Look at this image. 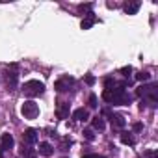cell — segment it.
<instances>
[{
    "label": "cell",
    "instance_id": "4",
    "mask_svg": "<svg viewBox=\"0 0 158 158\" xmlns=\"http://www.w3.org/2000/svg\"><path fill=\"white\" fill-rule=\"evenodd\" d=\"M6 84H8V89H10V91H15V89H17L19 74H17V65H15V63L11 65V71L6 73Z\"/></svg>",
    "mask_w": 158,
    "mask_h": 158
},
{
    "label": "cell",
    "instance_id": "15",
    "mask_svg": "<svg viewBox=\"0 0 158 158\" xmlns=\"http://www.w3.org/2000/svg\"><path fill=\"white\" fill-rule=\"evenodd\" d=\"M21 154H23L24 158H35V156H37V151H34V149H30V147H24V145H23Z\"/></svg>",
    "mask_w": 158,
    "mask_h": 158
},
{
    "label": "cell",
    "instance_id": "11",
    "mask_svg": "<svg viewBox=\"0 0 158 158\" xmlns=\"http://www.w3.org/2000/svg\"><path fill=\"white\" fill-rule=\"evenodd\" d=\"M56 115H58V119H67L69 117V104L67 102H60L58 108H56Z\"/></svg>",
    "mask_w": 158,
    "mask_h": 158
},
{
    "label": "cell",
    "instance_id": "16",
    "mask_svg": "<svg viewBox=\"0 0 158 158\" xmlns=\"http://www.w3.org/2000/svg\"><path fill=\"white\" fill-rule=\"evenodd\" d=\"M121 141H123L125 145H134V143H136V139H134L128 132H123V134H121Z\"/></svg>",
    "mask_w": 158,
    "mask_h": 158
},
{
    "label": "cell",
    "instance_id": "13",
    "mask_svg": "<svg viewBox=\"0 0 158 158\" xmlns=\"http://www.w3.org/2000/svg\"><path fill=\"white\" fill-rule=\"evenodd\" d=\"M52 152H54V149H52L50 143H47V141H41V143H39V154H43V156H52Z\"/></svg>",
    "mask_w": 158,
    "mask_h": 158
},
{
    "label": "cell",
    "instance_id": "17",
    "mask_svg": "<svg viewBox=\"0 0 158 158\" xmlns=\"http://www.w3.org/2000/svg\"><path fill=\"white\" fill-rule=\"evenodd\" d=\"M149 78H151V73L149 71H141V73L136 74V80H139V82H147Z\"/></svg>",
    "mask_w": 158,
    "mask_h": 158
},
{
    "label": "cell",
    "instance_id": "7",
    "mask_svg": "<svg viewBox=\"0 0 158 158\" xmlns=\"http://www.w3.org/2000/svg\"><path fill=\"white\" fill-rule=\"evenodd\" d=\"M73 84H74V80H73V78H69V76H63V78H60V80L54 84V88H56V91L63 93V91H67V89H69V86H73Z\"/></svg>",
    "mask_w": 158,
    "mask_h": 158
},
{
    "label": "cell",
    "instance_id": "26",
    "mask_svg": "<svg viewBox=\"0 0 158 158\" xmlns=\"http://www.w3.org/2000/svg\"><path fill=\"white\" fill-rule=\"evenodd\" d=\"M0 158H4V149L0 147Z\"/></svg>",
    "mask_w": 158,
    "mask_h": 158
},
{
    "label": "cell",
    "instance_id": "12",
    "mask_svg": "<svg viewBox=\"0 0 158 158\" xmlns=\"http://www.w3.org/2000/svg\"><path fill=\"white\" fill-rule=\"evenodd\" d=\"M139 6H141L139 0H132V2H127V4H125V11H127L128 15H136L138 10H139Z\"/></svg>",
    "mask_w": 158,
    "mask_h": 158
},
{
    "label": "cell",
    "instance_id": "14",
    "mask_svg": "<svg viewBox=\"0 0 158 158\" xmlns=\"http://www.w3.org/2000/svg\"><path fill=\"white\" fill-rule=\"evenodd\" d=\"M91 123H93V128H95V130H104V128H106V123H104V119H102L101 115H95V117L91 119Z\"/></svg>",
    "mask_w": 158,
    "mask_h": 158
},
{
    "label": "cell",
    "instance_id": "23",
    "mask_svg": "<svg viewBox=\"0 0 158 158\" xmlns=\"http://www.w3.org/2000/svg\"><path fill=\"white\" fill-rule=\"evenodd\" d=\"M86 82H88L89 86H93V84H95V76H91V74H88V76H86Z\"/></svg>",
    "mask_w": 158,
    "mask_h": 158
},
{
    "label": "cell",
    "instance_id": "9",
    "mask_svg": "<svg viewBox=\"0 0 158 158\" xmlns=\"http://www.w3.org/2000/svg\"><path fill=\"white\" fill-rule=\"evenodd\" d=\"M13 145H15L13 136H11V134H2V138H0V147L6 151V149H11Z\"/></svg>",
    "mask_w": 158,
    "mask_h": 158
},
{
    "label": "cell",
    "instance_id": "27",
    "mask_svg": "<svg viewBox=\"0 0 158 158\" xmlns=\"http://www.w3.org/2000/svg\"><path fill=\"white\" fill-rule=\"evenodd\" d=\"M63 158H67V156H63Z\"/></svg>",
    "mask_w": 158,
    "mask_h": 158
},
{
    "label": "cell",
    "instance_id": "25",
    "mask_svg": "<svg viewBox=\"0 0 158 158\" xmlns=\"http://www.w3.org/2000/svg\"><path fill=\"white\" fill-rule=\"evenodd\" d=\"M82 158H101L99 154H86V156H82Z\"/></svg>",
    "mask_w": 158,
    "mask_h": 158
},
{
    "label": "cell",
    "instance_id": "20",
    "mask_svg": "<svg viewBox=\"0 0 158 158\" xmlns=\"http://www.w3.org/2000/svg\"><path fill=\"white\" fill-rule=\"evenodd\" d=\"M119 73H121L123 76H127V78H128V74L132 73V67H130V65H127V67H121V71H119Z\"/></svg>",
    "mask_w": 158,
    "mask_h": 158
},
{
    "label": "cell",
    "instance_id": "10",
    "mask_svg": "<svg viewBox=\"0 0 158 158\" xmlns=\"http://www.w3.org/2000/svg\"><path fill=\"white\" fill-rule=\"evenodd\" d=\"M73 119L74 121H88L89 119V112L86 108H78V110L73 112Z\"/></svg>",
    "mask_w": 158,
    "mask_h": 158
},
{
    "label": "cell",
    "instance_id": "8",
    "mask_svg": "<svg viewBox=\"0 0 158 158\" xmlns=\"http://www.w3.org/2000/svg\"><path fill=\"white\" fill-rule=\"evenodd\" d=\"M95 23H97V17L89 11V13H86V17L82 19V24H80V26H82V30H89Z\"/></svg>",
    "mask_w": 158,
    "mask_h": 158
},
{
    "label": "cell",
    "instance_id": "18",
    "mask_svg": "<svg viewBox=\"0 0 158 158\" xmlns=\"http://www.w3.org/2000/svg\"><path fill=\"white\" fill-rule=\"evenodd\" d=\"M82 134H84V138H86L88 141H93V139H95V132H93L91 128H84Z\"/></svg>",
    "mask_w": 158,
    "mask_h": 158
},
{
    "label": "cell",
    "instance_id": "3",
    "mask_svg": "<svg viewBox=\"0 0 158 158\" xmlns=\"http://www.w3.org/2000/svg\"><path fill=\"white\" fill-rule=\"evenodd\" d=\"M21 114H23L26 119H35V117L39 115V106H37V102H34V101H24L23 106H21Z\"/></svg>",
    "mask_w": 158,
    "mask_h": 158
},
{
    "label": "cell",
    "instance_id": "21",
    "mask_svg": "<svg viewBox=\"0 0 158 158\" xmlns=\"http://www.w3.org/2000/svg\"><path fill=\"white\" fill-rule=\"evenodd\" d=\"M91 8H93V4H80V6H78V10H80L82 13H84V11H88V13H89V10H91Z\"/></svg>",
    "mask_w": 158,
    "mask_h": 158
},
{
    "label": "cell",
    "instance_id": "19",
    "mask_svg": "<svg viewBox=\"0 0 158 158\" xmlns=\"http://www.w3.org/2000/svg\"><path fill=\"white\" fill-rule=\"evenodd\" d=\"M88 106H89V108H97V106H99V104H97V95H89Z\"/></svg>",
    "mask_w": 158,
    "mask_h": 158
},
{
    "label": "cell",
    "instance_id": "22",
    "mask_svg": "<svg viewBox=\"0 0 158 158\" xmlns=\"http://www.w3.org/2000/svg\"><path fill=\"white\" fill-rule=\"evenodd\" d=\"M132 130H134V132H139V130H143V125H141V123H134V125H132Z\"/></svg>",
    "mask_w": 158,
    "mask_h": 158
},
{
    "label": "cell",
    "instance_id": "6",
    "mask_svg": "<svg viewBox=\"0 0 158 158\" xmlns=\"http://www.w3.org/2000/svg\"><path fill=\"white\" fill-rule=\"evenodd\" d=\"M37 130L35 128H26L24 130V134H23V143H26V145H34V143H37Z\"/></svg>",
    "mask_w": 158,
    "mask_h": 158
},
{
    "label": "cell",
    "instance_id": "24",
    "mask_svg": "<svg viewBox=\"0 0 158 158\" xmlns=\"http://www.w3.org/2000/svg\"><path fill=\"white\" fill-rule=\"evenodd\" d=\"M145 156H147V158H156V152H154V151H147Z\"/></svg>",
    "mask_w": 158,
    "mask_h": 158
},
{
    "label": "cell",
    "instance_id": "2",
    "mask_svg": "<svg viewBox=\"0 0 158 158\" xmlns=\"http://www.w3.org/2000/svg\"><path fill=\"white\" fill-rule=\"evenodd\" d=\"M23 91H24L26 97H39V95L45 93V84L39 82V80H28V82L24 84Z\"/></svg>",
    "mask_w": 158,
    "mask_h": 158
},
{
    "label": "cell",
    "instance_id": "1",
    "mask_svg": "<svg viewBox=\"0 0 158 158\" xmlns=\"http://www.w3.org/2000/svg\"><path fill=\"white\" fill-rule=\"evenodd\" d=\"M102 99H104L106 102H110V104H119V106L132 102V97H130L123 88H119V86H117L115 89H104V91H102Z\"/></svg>",
    "mask_w": 158,
    "mask_h": 158
},
{
    "label": "cell",
    "instance_id": "5",
    "mask_svg": "<svg viewBox=\"0 0 158 158\" xmlns=\"http://www.w3.org/2000/svg\"><path fill=\"white\" fill-rule=\"evenodd\" d=\"M102 114L110 117L112 128H123V127L127 125V121H125V117H123V115H119V114H112V112H110L108 108H104V110H102Z\"/></svg>",
    "mask_w": 158,
    "mask_h": 158
}]
</instances>
